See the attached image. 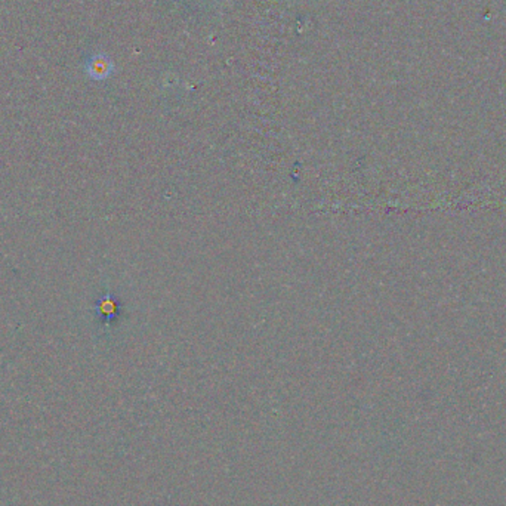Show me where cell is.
<instances>
[{
    "instance_id": "obj_2",
    "label": "cell",
    "mask_w": 506,
    "mask_h": 506,
    "mask_svg": "<svg viewBox=\"0 0 506 506\" xmlns=\"http://www.w3.org/2000/svg\"><path fill=\"white\" fill-rule=\"evenodd\" d=\"M95 310L96 314L101 317V320L108 326L118 317V313H120V304H118V301L112 293H105L98 299Z\"/></svg>"
},
{
    "instance_id": "obj_1",
    "label": "cell",
    "mask_w": 506,
    "mask_h": 506,
    "mask_svg": "<svg viewBox=\"0 0 506 506\" xmlns=\"http://www.w3.org/2000/svg\"><path fill=\"white\" fill-rule=\"evenodd\" d=\"M83 67H85V73L87 74V77L92 78V81L95 82L107 81V78L114 73L113 59L103 52L89 55L85 59Z\"/></svg>"
}]
</instances>
